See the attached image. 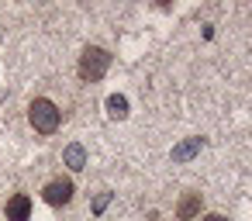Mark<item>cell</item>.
Masks as SVG:
<instances>
[{"instance_id": "1", "label": "cell", "mask_w": 252, "mask_h": 221, "mask_svg": "<svg viewBox=\"0 0 252 221\" xmlns=\"http://www.w3.org/2000/svg\"><path fill=\"white\" fill-rule=\"evenodd\" d=\"M28 121L38 135H56L59 131V121H63V111L49 100V97H35L28 104Z\"/></svg>"}, {"instance_id": "2", "label": "cell", "mask_w": 252, "mask_h": 221, "mask_svg": "<svg viewBox=\"0 0 252 221\" xmlns=\"http://www.w3.org/2000/svg\"><path fill=\"white\" fill-rule=\"evenodd\" d=\"M107 69H111V52H107V49H100V45H87V49H83V56H80V63H76L80 80L97 83V80H104V73H107Z\"/></svg>"}, {"instance_id": "3", "label": "cell", "mask_w": 252, "mask_h": 221, "mask_svg": "<svg viewBox=\"0 0 252 221\" xmlns=\"http://www.w3.org/2000/svg\"><path fill=\"white\" fill-rule=\"evenodd\" d=\"M42 200L52 204V207H63L73 200V180H49L42 187Z\"/></svg>"}, {"instance_id": "4", "label": "cell", "mask_w": 252, "mask_h": 221, "mask_svg": "<svg viewBox=\"0 0 252 221\" xmlns=\"http://www.w3.org/2000/svg\"><path fill=\"white\" fill-rule=\"evenodd\" d=\"M4 214H7V221H28V218H32V197H28V193H14V197L7 200Z\"/></svg>"}, {"instance_id": "5", "label": "cell", "mask_w": 252, "mask_h": 221, "mask_svg": "<svg viewBox=\"0 0 252 221\" xmlns=\"http://www.w3.org/2000/svg\"><path fill=\"white\" fill-rule=\"evenodd\" d=\"M63 159H66V166H69L73 173H80V169L87 166V149L73 142V145H66V152H63Z\"/></svg>"}, {"instance_id": "6", "label": "cell", "mask_w": 252, "mask_h": 221, "mask_svg": "<svg viewBox=\"0 0 252 221\" xmlns=\"http://www.w3.org/2000/svg\"><path fill=\"white\" fill-rule=\"evenodd\" d=\"M197 211H200V193H187V197L176 204V218H180V221H190Z\"/></svg>"}, {"instance_id": "7", "label": "cell", "mask_w": 252, "mask_h": 221, "mask_svg": "<svg viewBox=\"0 0 252 221\" xmlns=\"http://www.w3.org/2000/svg\"><path fill=\"white\" fill-rule=\"evenodd\" d=\"M107 114H111L114 121H125V118H128V97L111 94V97H107Z\"/></svg>"}, {"instance_id": "8", "label": "cell", "mask_w": 252, "mask_h": 221, "mask_svg": "<svg viewBox=\"0 0 252 221\" xmlns=\"http://www.w3.org/2000/svg\"><path fill=\"white\" fill-rule=\"evenodd\" d=\"M197 152H200V138H187L183 145L173 149V162H187V159H193Z\"/></svg>"}, {"instance_id": "9", "label": "cell", "mask_w": 252, "mask_h": 221, "mask_svg": "<svg viewBox=\"0 0 252 221\" xmlns=\"http://www.w3.org/2000/svg\"><path fill=\"white\" fill-rule=\"evenodd\" d=\"M107 200H111V193H100V197H97V200H94V211H97V214H100V211H104V207H107Z\"/></svg>"}, {"instance_id": "10", "label": "cell", "mask_w": 252, "mask_h": 221, "mask_svg": "<svg viewBox=\"0 0 252 221\" xmlns=\"http://www.w3.org/2000/svg\"><path fill=\"white\" fill-rule=\"evenodd\" d=\"M200 221H228L224 214H207V218H200Z\"/></svg>"}]
</instances>
